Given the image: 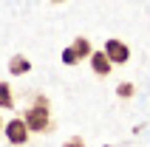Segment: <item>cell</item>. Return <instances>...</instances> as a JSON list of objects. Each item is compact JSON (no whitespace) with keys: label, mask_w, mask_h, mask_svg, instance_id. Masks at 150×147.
Returning a JSON list of instances; mask_svg holds the SVG:
<instances>
[{"label":"cell","mask_w":150,"mask_h":147,"mask_svg":"<svg viewBox=\"0 0 150 147\" xmlns=\"http://www.w3.org/2000/svg\"><path fill=\"white\" fill-rule=\"evenodd\" d=\"M62 62H65V65H76V62H79V57H76V51L71 48V45L62 51Z\"/></svg>","instance_id":"8"},{"label":"cell","mask_w":150,"mask_h":147,"mask_svg":"<svg viewBox=\"0 0 150 147\" xmlns=\"http://www.w3.org/2000/svg\"><path fill=\"white\" fill-rule=\"evenodd\" d=\"M116 93H119V96H122V99H130V96H133V85H130V82H122V85H119V88H116Z\"/></svg>","instance_id":"9"},{"label":"cell","mask_w":150,"mask_h":147,"mask_svg":"<svg viewBox=\"0 0 150 147\" xmlns=\"http://www.w3.org/2000/svg\"><path fill=\"white\" fill-rule=\"evenodd\" d=\"M62 147H85V139H82V136H71Z\"/></svg>","instance_id":"10"},{"label":"cell","mask_w":150,"mask_h":147,"mask_svg":"<svg viewBox=\"0 0 150 147\" xmlns=\"http://www.w3.org/2000/svg\"><path fill=\"white\" fill-rule=\"evenodd\" d=\"M0 127H3V122H0Z\"/></svg>","instance_id":"12"},{"label":"cell","mask_w":150,"mask_h":147,"mask_svg":"<svg viewBox=\"0 0 150 147\" xmlns=\"http://www.w3.org/2000/svg\"><path fill=\"white\" fill-rule=\"evenodd\" d=\"M0 107L3 110H11L14 107V93H11V85L8 82H0Z\"/></svg>","instance_id":"7"},{"label":"cell","mask_w":150,"mask_h":147,"mask_svg":"<svg viewBox=\"0 0 150 147\" xmlns=\"http://www.w3.org/2000/svg\"><path fill=\"white\" fill-rule=\"evenodd\" d=\"M71 48L76 51V57H79V62H82V59H88L93 54V48H91V40H88V37H76L74 42H71Z\"/></svg>","instance_id":"6"},{"label":"cell","mask_w":150,"mask_h":147,"mask_svg":"<svg viewBox=\"0 0 150 147\" xmlns=\"http://www.w3.org/2000/svg\"><path fill=\"white\" fill-rule=\"evenodd\" d=\"M51 3H65V0H51Z\"/></svg>","instance_id":"11"},{"label":"cell","mask_w":150,"mask_h":147,"mask_svg":"<svg viewBox=\"0 0 150 147\" xmlns=\"http://www.w3.org/2000/svg\"><path fill=\"white\" fill-rule=\"evenodd\" d=\"M3 136H6L8 144L20 147V144H25V141H28L31 130H28V124H25L23 116H14V119H8V122L3 124Z\"/></svg>","instance_id":"2"},{"label":"cell","mask_w":150,"mask_h":147,"mask_svg":"<svg viewBox=\"0 0 150 147\" xmlns=\"http://www.w3.org/2000/svg\"><path fill=\"white\" fill-rule=\"evenodd\" d=\"M23 119H25V124H28L31 133H51V130H54L51 105H48V99L42 96V93L31 96V105L23 110Z\"/></svg>","instance_id":"1"},{"label":"cell","mask_w":150,"mask_h":147,"mask_svg":"<svg viewBox=\"0 0 150 147\" xmlns=\"http://www.w3.org/2000/svg\"><path fill=\"white\" fill-rule=\"evenodd\" d=\"M91 68H93L96 76H108V74L113 71V62H110V57L105 51H93L91 54Z\"/></svg>","instance_id":"4"},{"label":"cell","mask_w":150,"mask_h":147,"mask_svg":"<svg viewBox=\"0 0 150 147\" xmlns=\"http://www.w3.org/2000/svg\"><path fill=\"white\" fill-rule=\"evenodd\" d=\"M31 71V59L23 57V54H14V57L8 59V74L11 76H23V74Z\"/></svg>","instance_id":"5"},{"label":"cell","mask_w":150,"mask_h":147,"mask_svg":"<svg viewBox=\"0 0 150 147\" xmlns=\"http://www.w3.org/2000/svg\"><path fill=\"white\" fill-rule=\"evenodd\" d=\"M105 54L110 57L113 65H125L127 59H130V48H127L122 40H108L105 42Z\"/></svg>","instance_id":"3"}]
</instances>
